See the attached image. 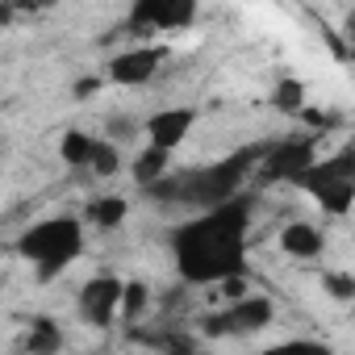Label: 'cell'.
<instances>
[{
    "label": "cell",
    "instance_id": "cell-1",
    "mask_svg": "<svg viewBox=\"0 0 355 355\" xmlns=\"http://www.w3.org/2000/svg\"><path fill=\"white\" fill-rule=\"evenodd\" d=\"M251 209L255 201L247 193L201 209V222H189L171 234V251H175V268L193 284H209V280H226L243 272V251H247V226H251Z\"/></svg>",
    "mask_w": 355,
    "mask_h": 355
},
{
    "label": "cell",
    "instance_id": "cell-2",
    "mask_svg": "<svg viewBox=\"0 0 355 355\" xmlns=\"http://www.w3.org/2000/svg\"><path fill=\"white\" fill-rule=\"evenodd\" d=\"M263 150H239L222 163H209V167H193V171H175V175H163V180L146 184V197L150 201H163V205H189V209H214L230 197H239V189L247 184L251 167L259 163Z\"/></svg>",
    "mask_w": 355,
    "mask_h": 355
},
{
    "label": "cell",
    "instance_id": "cell-3",
    "mask_svg": "<svg viewBox=\"0 0 355 355\" xmlns=\"http://www.w3.org/2000/svg\"><path fill=\"white\" fill-rule=\"evenodd\" d=\"M84 247V230L76 218H51V222H38L30 226L21 239H17V251L34 263L38 280H55L59 272H67V263L80 255Z\"/></svg>",
    "mask_w": 355,
    "mask_h": 355
},
{
    "label": "cell",
    "instance_id": "cell-4",
    "mask_svg": "<svg viewBox=\"0 0 355 355\" xmlns=\"http://www.w3.org/2000/svg\"><path fill=\"white\" fill-rule=\"evenodd\" d=\"M297 184H301L326 214H347L351 201H355V146H343L338 155L309 163V167L297 175Z\"/></svg>",
    "mask_w": 355,
    "mask_h": 355
},
{
    "label": "cell",
    "instance_id": "cell-5",
    "mask_svg": "<svg viewBox=\"0 0 355 355\" xmlns=\"http://www.w3.org/2000/svg\"><path fill=\"white\" fill-rule=\"evenodd\" d=\"M272 318H276V305L268 297H234L222 313L205 318V334L209 338H226V334L243 338V334H255V330L272 326Z\"/></svg>",
    "mask_w": 355,
    "mask_h": 355
},
{
    "label": "cell",
    "instance_id": "cell-6",
    "mask_svg": "<svg viewBox=\"0 0 355 355\" xmlns=\"http://www.w3.org/2000/svg\"><path fill=\"white\" fill-rule=\"evenodd\" d=\"M121 293H125V284H121L117 276H96V280H88V284L80 288V318H84L88 326L113 322V313H121Z\"/></svg>",
    "mask_w": 355,
    "mask_h": 355
},
{
    "label": "cell",
    "instance_id": "cell-7",
    "mask_svg": "<svg viewBox=\"0 0 355 355\" xmlns=\"http://www.w3.org/2000/svg\"><path fill=\"white\" fill-rule=\"evenodd\" d=\"M197 13V0H138L130 13L134 26H155V30H184Z\"/></svg>",
    "mask_w": 355,
    "mask_h": 355
},
{
    "label": "cell",
    "instance_id": "cell-8",
    "mask_svg": "<svg viewBox=\"0 0 355 355\" xmlns=\"http://www.w3.org/2000/svg\"><path fill=\"white\" fill-rule=\"evenodd\" d=\"M309 155H313L309 142H280V146L263 150V180H293L297 184V175L313 163Z\"/></svg>",
    "mask_w": 355,
    "mask_h": 355
},
{
    "label": "cell",
    "instance_id": "cell-9",
    "mask_svg": "<svg viewBox=\"0 0 355 355\" xmlns=\"http://www.w3.org/2000/svg\"><path fill=\"white\" fill-rule=\"evenodd\" d=\"M159 59H163V51H155V46L125 51V55H117V59L109 63V80H117V84H125V88H138V84H146V80L159 71Z\"/></svg>",
    "mask_w": 355,
    "mask_h": 355
},
{
    "label": "cell",
    "instance_id": "cell-10",
    "mask_svg": "<svg viewBox=\"0 0 355 355\" xmlns=\"http://www.w3.org/2000/svg\"><path fill=\"white\" fill-rule=\"evenodd\" d=\"M193 121H197L193 109H163V113H155V117L146 121V138H150L155 146L171 150V146H180V142L189 138Z\"/></svg>",
    "mask_w": 355,
    "mask_h": 355
},
{
    "label": "cell",
    "instance_id": "cell-11",
    "mask_svg": "<svg viewBox=\"0 0 355 355\" xmlns=\"http://www.w3.org/2000/svg\"><path fill=\"white\" fill-rule=\"evenodd\" d=\"M280 247H284V255L313 259V255H322V234H318L309 222H288V226L280 230Z\"/></svg>",
    "mask_w": 355,
    "mask_h": 355
},
{
    "label": "cell",
    "instance_id": "cell-12",
    "mask_svg": "<svg viewBox=\"0 0 355 355\" xmlns=\"http://www.w3.org/2000/svg\"><path fill=\"white\" fill-rule=\"evenodd\" d=\"M163 175H167V150L163 146H146L138 159H134V180L146 189V184H155V180H163Z\"/></svg>",
    "mask_w": 355,
    "mask_h": 355
},
{
    "label": "cell",
    "instance_id": "cell-13",
    "mask_svg": "<svg viewBox=\"0 0 355 355\" xmlns=\"http://www.w3.org/2000/svg\"><path fill=\"white\" fill-rule=\"evenodd\" d=\"M59 347H63L59 326H55L51 318H34V330H30V338H26V351H30V355H55Z\"/></svg>",
    "mask_w": 355,
    "mask_h": 355
},
{
    "label": "cell",
    "instance_id": "cell-14",
    "mask_svg": "<svg viewBox=\"0 0 355 355\" xmlns=\"http://www.w3.org/2000/svg\"><path fill=\"white\" fill-rule=\"evenodd\" d=\"M84 218H88L92 226H101V230H113V226H121V218H125V201H121V197H101V201L88 205Z\"/></svg>",
    "mask_w": 355,
    "mask_h": 355
},
{
    "label": "cell",
    "instance_id": "cell-15",
    "mask_svg": "<svg viewBox=\"0 0 355 355\" xmlns=\"http://www.w3.org/2000/svg\"><path fill=\"white\" fill-rule=\"evenodd\" d=\"M92 150H96V138H88V134H67L63 138V159L71 167H92Z\"/></svg>",
    "mask_w": 355,
    "mask_h": 355
},
{
    "label": "cell",
    "instance_id": "cell-16",
    "mask_svg": "<svg viewBox=\"0 0 355 355\" xmlns=\"http://www.w3.org/2000/svg\"><path fill=\"white\" fill-rule=\"evenodd\" d=\"M146 301H150L146 284H142V280H130V284H125V293H121V318H125V322H138V318H142V309H146Z\"/></svg>",
    "mask_w": 355,
    "mask_h": 355
},
{
    "label": "cell",
    "instance_id": "cell-17",
    "mask_svg": "<svg viewBox=\"0 0 355 355\" xmlns=\"http://www.w3.org/2000/svg\"><path fill=\"white\" fill-rule=\"evenodd\" d=\"M272 105L284 109V113H301V109H305V88H301L297 80H284V84L272 92Z\"/></svg>",
    "mask_w": 355,
    "mask_h": 355
},
{
    "label": "cell",
    "instance_id": "cell-18",
    "mask_svg": "<svg viewBox=\"0 0 355 355\" xmlns=\"http://www.w3.org/2000/svg\"><path fill=\"white\" fill-rule=\"evenodd\" d=\"M138 134H142V130H138V121H134V117H125V113H113V117L105 121V138H109V142H117V146H121V142H134Z\"/></svg>",
    "mask_w": 355,
    "mask_h": 355
},
{
    "label": "cell",
    "instance_id": "cell-19",
    "mask_svg": "<svg viewBox=\"0 0 355 355\" xmlns=\"http://www.w3.org/2000/svg\"><path fill=\"white\" fill-rule=\"evenodd\" d=\"M92 171L96 175H117L121 171V159H117V142H96V150H92Z\"/></svg>",
    "mask_w": 355,
    "mask_h": 355
},
{
    "label": "cell",
    "instance_id": "cell-20",
    "mask_svg": "<svg viewBox=\"0 0 355 355\" xmlns=\"http://www.w3.org/2000/svg\"><path fill=\"white\" fill-rule=\"evenodd\" d=\"M322 284H326V293L338 297V301H351V297H355V276H347V272H330Z\"/></svg>",
    "mask_w": 355,
    "mask_h": 355
},
{
    "label": "cell",
    "instance_id": "cell-21",
    "mask_svg": "<svg viewBox=\"0 0 355 355\" xmlns=\"http://www.w3.org/2000/svg\"><path fill=\"white\" fill-rule=\"evenodd\" d=\"M92 88H96V80H80L76 84V96H92Z\"/></svg>",
    "mask_w": 355,
    "mask_h": 355
},
{
    "label": "cell",
    "instance_id": "cell-22",
    "mask_svg": "<svg viewBox=\"0 0 355 355\" xmlns=\"http://www.w3.org/2000/svg\"><path fill=\"white\" fill-rule=\"evenodd\" d=\"M347 34H351V38H355V9H351V13H347Z\"/></svg>",
    "mask_w": 355,
    "mask_h": 355
}]
</instances>
